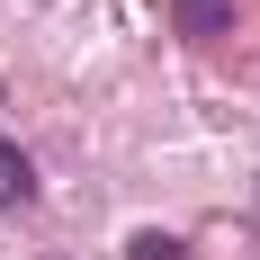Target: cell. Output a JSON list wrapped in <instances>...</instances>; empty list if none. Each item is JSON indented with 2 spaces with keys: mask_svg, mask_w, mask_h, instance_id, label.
I'll list each match as a JSON object with an SVG mask.
<instances>
[{
  "mask_svg": "<svg viewBox=\"0 0 260 260\" xmlns=\"http://www.w3.org/2000/svg\"><path fill=\"white\" fill-rule=\"evenodd\" d=\"M27 198H36V161H27L18 144L0 135V215H9V207H27Z\"/></svg>",
  "mask_w": 260,
  "mask_h": 260,
  "instance_id": "obj_1",
  "label": "cell"
},
{
  "mask_svg": "<svg viewBox=\"0 0 260 260\" xmlns=\"http://www.w3.org/2000/svg\"><path fill=\"white\" fill-rule=\"evenodd\" d=\"M171 18H180V36H224L234 27V0H171Z\"/></svg>",
  "mask_w": 260,
  "mask_h": 260,
  "instance_id": "obj_2",
  "label": "cell"
},
{
  "mask_svg": "<svg viewBox=\"0 0 260 260\" xmlns=\"http://www.w3.org/2000/svg\"><path fill=\"white\" fill-rule=\"evenodd\" d=\"M126 260H188V242H180V234H135Z\"/></svg>",
  "mask_w": 260,
  "mask_h": 260,
  "instance_id": "obj_3",
  "label": "cell"
}]
</instances>
